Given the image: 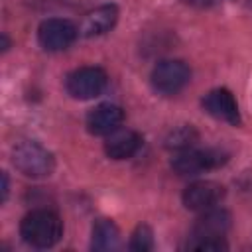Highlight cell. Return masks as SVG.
<instances>
[{
  "label": "cell",
  "instance_id": "277c9868",
  "mask_svg": "<svg viewBox=\"0 0 252 252\" xmlns=\"http://www.w3.org/2000/svg\"><path fill=\"white\" fill-rule=\"evenodd\" d=\"M226 159H228V154L215 150V148H207V150L187 148L173 156L171 167L177 175H199L203 171L217 169V167L224 165Z\"/></svg>",
  "mask_w": 252,
  "mask_h": 252
},
{
  "label": "cell",
  "instance_id": "4fadbf2b",
  "mask_svg": "<svg viewBox=\"0 0 252 252\" xmlns=\"http://www.w3.org/2000/svg\"><path fill=\"white\" fill-rule=\"evenodd\" d=\"M120 246V230L110 219H98L93 224V234H91V248L98 252H108L116 250Z\"/></svg>",
  "mask_w": 252,
  "mask_h": 252
},
{
  "label": "cell",
  "instance_id": "30bf717a",
  "mask_svg": "<svg viewBox=\"0 0 252 252\" xmlns=\"http://www.w3.org/2000/svg\"><path fill=\"white\" fill-rule=\"evenodd\" d=\"M122 120H124V110L120 106L102 102L87 114V130L94 136H108L120 128Z\"/></svg>",
  "mask_w": 252,
  "mask_h": 252
},
{
  "label": "cell",
  "instance_id": "7c38bea8",
  "mask_svg": "<svg viewBox=\"0 0 252 252\" xmlns=\"http://www.w3.org/2000/svg\"><path fill=\"white\" fill-rule=\"evenodd\" d=\"M118 20V8L114 4H104V6H98L94 8L93 12L87 14L83 26H81V33L85 37H93V35H100V33H106L108 30L114 28Z\"/></svg>",
  "mask_w": 252,
  "mask_h": 252
},
{
  "label": "cell",
  "instance_id": "2e32d148",
  "mask_svg": "<svg viewBox=\"0 0 252 252\" xmlns=\"http://www.w3.org/2000/svg\"><path fill=\"white\" fill-rule=\"evenodd\" d=\"M187 4L191 6H197V8H213V6H219V4H224L228 0H185Z\"/></svg>",
  "mask_w": 252,
  "mask_h": 252
},
{
  "label": "cell",
  "instance_id": "52a82bcc",
  "mask_svg": "<svg viewBox=\"0 0 252 252\" xmlns=\"http://www.w3.org/2000/svg\"><path fill=\"white\" fill-rule=\"evenodd\" d=\"M77 33V26L73 22L65 18H49L41 22L37 30V39L45 51H61L75 41Z\"/></svg>",
  "mask_w": 252,
  "mask_h": 252
},
{
  "label": "cell",
  "instance_id": "7a4b0ae2",
  "mask_svg": "<svg viewBox=\"0 0 252 252\" xmlns=\"http://www.w3.org/2000/svg\"><path fill=\"white\" fill-rule=\"evenodd\" d=\"M20 234L33 248H51L63 236V222L57 213L35 209L22 219Z\"/></svg>",
  "mask_w": 252,
  "mask_h": 252
},
{
  "label": "cell",
  "instance_id": "5bb4252c",
  "mask_svg": "<svg viewBox=\"0 0 252 252\" xmlns=\"http://www.w3.org/2000/svg\"><path fill=\"white\" fill-rule=\"evenodd\" d=\"M199 140V134L193 126H179L175 130H171L165 138V148L169 150H187V148H193V144Z\"/></svg>",
  "mask_w": 252,
  "mask_h": 252
},
{
  "label": "cell",
  "instance_id": "9a60e30c",
  "mask_svg": "<svg viewBox=\"0 0 252 252\" xmlns=\"http://www.w3.org/2000/svg\"><path fill=\"white\" fill-rule=\"evenodd\" d=\"M154 248V232L148 224H140L136 226V230L132 232V240H130V250L134 252H148Z\"/></svg>",
  "mask_w": 252,
  "mask_h": 252
},
{
  "label": "cell",
  "instance_id": "3957f363",
  "mask_svg": "<svg viewBox=\"0 0 252 252\" xmlns=\"http://www.w3.org/2000/svg\"><path fill=\"white\" fill-rule=\"evenodd\" d=\"M12 161L20 173H24L26 177H33V179L47 177L55 169L53 154L45 150L41 144L32 142V140H24L16 144L12 152Z\"/></svg>",
  "mask_w": 252,
  "mask_h": 252
},
{
  "label": "cell",
  "instance_id": "e0dca14e",
  "mask_svg": "<svg viewBox=\"0 0 252 252\" xmlns=\"http://www.w3.org/2000/svg\"><path fill=\"white\" fill-rule=\"evenodd\" d=\"M8 197V175L2 173V201H6Z\"/></svg>",
  "mask_w": 252,
  "mask_h": 252
},
{
  "label": "cell",
  "instance_id": "9c48e42d",
  "mask_svg": "<svg viewBox=\"0 0 252 252\" xmlns=\"http://www.w3.org/2000/svg\"><path fill=\"white\" fill-rule=\"evenodd\" d=\"M203 108L211 116H215L219 120H224L232 126L240 124L238 104H236L234 94L228 89H213L211 93H207L205 98H203Z\"/></svg>",
  "mask_w": 252,
  "mask_h": 252
},
{
  "label": "cell",
  "instance_id": "8992f818",
  "mask_svg": "<svg viewBox=\"0 0 252 252\" xmlns=\"http://www.w3.org/2000/svg\"><path fill=\"white\" fill-rule=\"evenodd\" d=\"M106 87V73L100 67H81L69 73L65 89L73 98L89 100L98 96Z\"/></svg>",
  "mask_w": 252,
  "mask_h": 252
},
{
  "label": "cell",
  "instance_id": "ba28073f",
  "mask_svg": "<svg viewBox=\"0 0 252 252\" xmlns=\"http://www.w3.org/2000/svg\"><path fill=\"white\" fill-rule=\"evenodd\" d=\"M224 197V187L217 181H197L183 191V205L189 211H207L213 209Z\"/></svg>",
  "mask_w": 252,
  "mask_h": 252
},
{
  "label": "cell",
  "instance_id": "8fae6325",
  "mask_svg": "<svg viewBox=\"0 0 252 252\" xmlns=\"http://www.w3.org/2000/svg\"><path fill=\"white\" fill-rule=\"evenodd\" d=\"M140 146H142V136L138 132L128 130V128L126 130L118 128L106 136L104 152L110 159H128L138 152Z\"/></svg>",
  "mask_w": 252,
  "mask_h": 252
},
{
  "label": "cell",
  "instance_id": "6da1fadb",
  "mask_svg": "<svg viewBox=\"0 0 252 252\" xmlns=\"http://www.w3.org/2000/svg\"><path fill=\"white\" fill-rule=\"evenodd\" d=\"M230 213L224 209H207L195 220L187 238L189 250H226L224 234L230 228Z\"/></svg>",
  "mask_w": 252,
  "mask_h": 252
},
{
  "label": "cell",
  "instance_id": "5b68a950",
  "mask_svg": "<svg viewBox=\"0 0 252 252\" xmlns=\"http://www.w3.org/2000/svg\"><path fill=\"white\" fill-rule=\"evenodd\" d=\"M191 79L189 67L179 59H163L152 71V87L161 94L179 93Z\"/></svg>",
  "mask_w": 252,
  "mask_h": 252
}]
</instances>
